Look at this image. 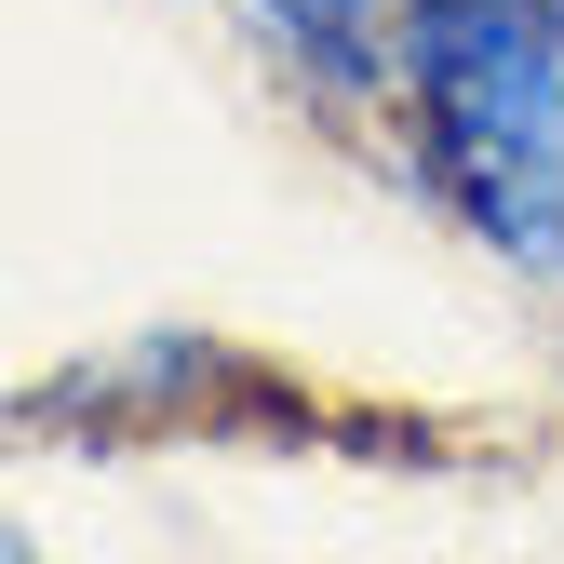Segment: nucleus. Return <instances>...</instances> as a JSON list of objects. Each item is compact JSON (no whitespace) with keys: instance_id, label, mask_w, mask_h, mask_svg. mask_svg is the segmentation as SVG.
Wrapping results in <instances>:
<instances>
[{"instance_id":"f257e3e1","label":"nucleus","mask_w":564,"mask_h":564,"mask_svg":"<svg viewBox=\"0 0 564 564\" xmlns=\"http://www.w3.org/2000/svg\"><path fill=\"white\" fill-rule=\"evenodd\" d=\"M403 67L470 229L564 269V0H403Z\"/></svg>"}]
</instances>
